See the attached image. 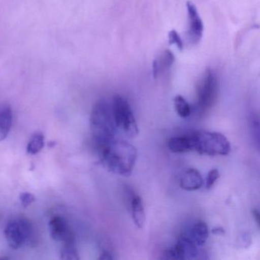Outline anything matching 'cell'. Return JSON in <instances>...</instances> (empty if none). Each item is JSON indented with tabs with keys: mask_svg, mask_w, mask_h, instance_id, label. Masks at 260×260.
<instances>
[{
	"mask_svg": "<svg viewBox=\"0 0 260 260\" xmlns=\"http://www.w3.org/2000/svg\"><path fill=\"white\" fill-rule=\"evenodd\" d=\"M33 229L31 223L26 219L19 218L12 220L7 224L4 234L7 243L13 249H19L32 237Z\"/></svg>",
	"mask_w": 260,
	"mask_h": 260,
	"instance_id": "8992f818",
	"label": "cell"
},
{
	"mask_svg": "<svg viewBox=\"0 0 260 260\" xmlns=\"http://www.w3.org/2000/svg\"><path fill=\"white\" fill-rule=\"evenodd\" d=\"M111 106L117 128L122 131L128 138H135L139 133V129L127 100L121 95H116Z\"/></svg>",
	"mask_w": 260,
	"mask_h": 260,
	"instance_id": "5b68a950",
	"label": "cell"
},
{
	"mask_svg": "<svg viewBox=\"0 0 260 260\" xmlns=\"http://www.w3.org/2000/svg\"><path fill=\"white\" fill-rule=\"evenodd\" d=\"M169 42L170 45H175L179 51H182L184 48L183 42L176 30H172L169 33Z\"/></svg>",
	"mask_w": 260,
	"mask_h": 260,
	"instance_id": "ac0fdd59",
	"label": "cell"
},
{
	"mask_svg": "<svg viewBox=\"0 0 260 260\" xmlns=\"http://www.w3.org/2000/svg\"><path fill=\"white\" fill-rule=\"evenodd\" d=\"M103 167L111 173L129 176L138 158L137 149L127 141L115 139L97 148Z\"/></svg>",
	"mask_w": 260,
	"mask_h": 260,
	"instance_id": "6da1fadb",
	"label": "cell"
},
{
	"mask_svg": "<svg viewBox=\"0 0 260 260\" xmlns=\"http://www.w3.org/2000/svg\"><path fill=\"white\" fill-rule=\"evenodd\" d=\"M50 234L55 241L75 243V235L71 226L63 217L54 216L49 222Z\"/></svg>",
	"mask_w": 260,
	"mask_h": 260,
	"instance_id": "52a82bcc",
	"label": "cell"
},
{
	"mask_svg": "<svg viewBox=\"0 0 260 260\" xmlns=\"http://www.w3.org/2000/svg\"><path fill=\"white\" fill-rule=\"evenodd\" d=\"M252 216L256 221L257 224L259 225V212H258V210H252Z\"/></svg>",
	"mask_w": 260,
	"mask_h": 260,
	"instance_id": "7402d4cb",
	"label": "cell"
},
{
	"mask_svg": "<svg viewBox=\"0 0 260 260\" xmlns=\"http://www.w3.org/2000/svg\"><path fill=\"white\" fill-rule=\"evenodd\" d=\"M112 255L107 251H103L102 252L101 256L100 257V259H112Z\"/></svg>",
	"mask_w": 260,
	"mask_h": 260,
	"instance_id": "44dd1931",
	"label": "cell"
},
{
	"mask_svg": "<svg viewBox=\"0 0 260 260\" xmlns=\"http://www.w3.org/2000/svg\"><path fill=\"white\" fill-rule=\"evenodd\" d=\"M167 146L172 153H188L194 150V132L173 137L169 140Z\"/></svg>",
	"mask_w": 260,
	"mask_h": 260,
	"instance_id": "9c48e42d",
	"label": "cell"
},
{
	"mask_svg": "<svg viewBox=\"0 0 260 260\" xmlns=\"http://www.w3.org/2000/svg\"><path fill=\"white\" fill-rule=\"evenodd\" d=\"M194 150L206 156H226L231 147L228 138L218 132L208 131L194 132Z\"/></svg>",
	"mask_w": 260,
	"mask_h": 260,
	"instance_id": "3957f363",
	"label": "cell"
},
{
	"mask_svg": "<svg viewBox=\"0 0 260 260\" xmlns=\"http://www.w3.org/2000/svg\"><path fill=\"white\" fill-rule=\"evenodd\" d=\"M188 20V37L193 45L200 42L204 32V25L196 5L191 2L186 4Z\"/></svg>",
	"mask_w": 260,
	"mask_h": 260,
	"instance_id": "ba28073f",
	"label": "cell"
},
{
	"mask_svg": "<svg viewBox=\"0 0 260 260\" xmlns=\"http://www.w3.org/2000/svg\"><path fill=\"white\" fill-rule=\"evenodd\" d=\"M42 134H36L27 146V153L35 155L40 152L45 146V139Z\"/></svg>",
	"mask_w": 260,
	"mask_h": 260,
	"instance_id": "9a60e30c",
	"label": "cell"
},
{
	"mask_svg": "<svg viewBox=\"0 0 260 260\" xmlns=\"http://www.w3.org/2000/svg\"><path fill=\"white\" fill-rule=\"evenodd\" d=\"M175 56L172 51L166 50L158 58L155 59L153 63V76L156 79L158 76L170 68L174 63Z\"/></svg>",
	"mask_w": 260,
	"mask_h": 260,
	"instance_id": "7c38bea8",
	"label": "cell"
},
{
	"mask_svg": "<svg viewBox=\"0 0 260 260\" xmlns=\"http://www.w3.org/2000/svg\"><path fill=\"white\" fill-rule=\"evenodd\" d=\"M220 177V173L217 169H213L208 173L207 176L206 182H205V187L208 189L212 188L213 185L217 182V179Z\"/></svg>",
	"mask_w": 260,
	"mask_h": 260,
	"instance_id": "d6986e66",
	"label": "cell"
},
{
	"mask_svg": "<svg viewBox=\"0 0 260 260\" xmlns=\"http://www.w3.org/2000/svg\"><path fill=\"white\" fill-rule=\"evenodd\" d=\"M61 258L66 260H78L80 257L78 255L75 243H67L63 244V247L61 249Z\"/></svg>",
	"mask_w": 260,
	"mask_h": 260,
	"instance_id": "e0dca14e",
	"label": "cell"
},
{
	"mask_svg": "<svg viewBox=\"0 0 260 260\" xmlns=\"http://www.w3.org/2000/svg\"><path fill=\"white\" fill-rule=\"evenodd\" d=\"M131 211L135 224L139 229H142L145 223L146 216L142 199L138 194H134L131 199Z\"/></svg>",
	"mask_w": 260,
	"mask_h": 260,
	"instance_id": "8fae6325",
	"label": "cell"
},
{
	"mask_svg": "<svg viewBox=\"0 0 260 260\" xmlns=\"http://www.w3.org/2000/svg\"><path fill=\"white\" fill-rule=\"evenodd\" d=\"M197 246H202L206 243L209 236L208 225L202 220H199L191 228V232L188 234Z\"/></svg>",
	"mask_w": 260,
	"mask_h": 260,
	"instance_id": "5bb4252c",
	"label": "cell"
},
{
	"mask_svg": "<svg viewBox=\"0 0 260 260\" xmlns=\"http://www.w3.org/2000/svg\"><path fill=\"white\" fill-rule=\"evenodd\" d=\"M13 124V112L9 106L0 108V141L8 136Z\"/></svg>",
	"mask_w": 260,
	"mask_h": 260,
	"instance_id": "4fadbf2b",
	"label": "cell"
},
{
	"mask_svg": "<svg viewBox=\"0 0 260 260\" xmlns=\"http://www.w3.org/2000/svg\"><path fill=\"white\" fill-rule=\"evenodd\" d=\"M217 74L212 69L205 71L197 86L198 111L200 115L209 112L215 105L218 95Z\"/></svg>",
	"mask_w": 260,
	"mask_h": 260,
	"instance_id": "277c9868",
	"label": "cell"
},
{
	"mask_svg": "<svg viewBox=\"0 0 260 260\" xmlns=\"http://www.w3.org/2000/svg\"><path fill=\"white\" fill-rule=\"evenodd\" d=\"M90 128L96 148L115 139L117 127L112 115V106L100 100L94 105L90 116Z\"/></svg>",
	"mask_w": 260,
	"mask_h": 260,
	"instance_id": "7a4b0ae2",
	"label": "cell"
},
{
	"mask_svg": "<svg viewBox=\"0 0 260 260\" xmlns=\"http://www.w3.org/2000/svg\"><path fill=\"white\" fill-rule=\"evenodd\" d=\"M21 203L24 207H28V205L36 202V198L34 194L30 192H23L20 194Z\"/></svg>",
	"mask_w": 260,
	"mask_h": 260,
	"instance_id": "ffe728a7",
	"label": "cell"
},
{
	"mask_svg": "<svg viewBox=\"0 0 260 260\" xmlns=\"http://www.w3.org/2000/svg\"><path fill=\"white\" fill-rule=\"evenodd\" d=\"M212 233L214 234H222L224 233V231H223V228H214V229H213Z\"/></svg>",
	"mask_w": 260,
	"mask_h": 260,
	"instance_id": "603a6c76",
	"label": "cell"
},
{
	"mask_svg": "<svg viewBox=\"0 0 260 260\" xmlns=\"http://www.w3.org/2000/svg\"><path fill=\"white\" fill-rule=\"evenodd\" d=\"M204 184L202 175L196 169H188L184 172L180 178L181 188L185 191H196L202 188Z\"/></svg>",
	"mask_w": 260,
	"mask_h": 260,
	"instance_id": "30bf717a",
	"label": "cell"
},
{
	"mask_svg": "<svg viewBox=\"0 0 260 260\" xmlns=\"http://www.w3.org/2000/svg\"><path fill=\"white\" fill-rule=\"evenodd\" d=\"M174 105L179 116L183 118L189 116L191 114V108L184 97L182 95H176L174 99Z\"/></svg>",
	"mask_w": 260,
	"mask_h": 260,
	"instance_id": "2e32d148",
	"label": "cell"
}]
</instances>
